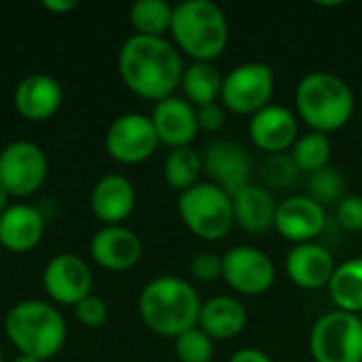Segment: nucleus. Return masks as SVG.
<instances>
[{
	"label": "nucleus",
	"instance_id": "f257e3e1",
	"mask_svg": "<svg viewBox=\"0 0 362 362\" xmlns=\"http://www.w3.org/2000/svg\"><path fill=\"white\" fill-rule=\"evenodd\" d=\"M117 68L125 87L151 102H161L180 87L185 62L165 36H129L117 55Z\"/></svg>",
	"mask_w": 362,
	"mask_h": 362
},
{
	"label": "nucleus",
	"instance_id": "f03ea898",
	"mask_svg": "<svg viewBox=\"0 0 362 362\" xmlns=\"http://www.w3.org/2000/svg\"><path fill=\"white\" fill-rule=\"evenodd\" d=\"M202 303L197 291L187 280L159 276L142 288L138 310L142 322L153 333L176 339L180 333L197 327Z\"/></svg>",
	"mask_w": 362,
	"mask_h": 362
},
{
	"label": "nucleus",
	"instance_id": "7ed1b4c3",
	"mask_svg": "<svg viewBox=\"0 0 362 362\" xmlns=\"http://www.w3.org/2000/svg\"><path fill=\"white\" fill-rule=\"evenodd\" d=\"M295 106L297 117L303 119L312 132L329 136L350 123L356 100L354 91L341 76L316 70L299 81L295 89Z\"/></svg>",
	"mask_w": 362,
	"mask_h": 362
},
{
	"label": "nucleus",
	"instance_id": "20e7f679",
	"mask_svg": "<svg viewBox=\"0 0 362 362\" xmlns=\"http://www.w3.org/2000/svg\"><path fill=\"white\" fill-rule=\"evenodd\" d=\"M170 34L176 49L193 62H214L229 45V21L210 0H185L174 4Z\"/></svg>",
	"mask_w": 362,
	"mask_h": 362
},
{
	"label": "nucleus",
	"instance_id": "39448f33",
	"mask_svg": "<svg viewBox=\"0 0 362 362\" xmlns=\"http://www.w3.org/2000/svg\"><path fill=\"white\" fill-rule=\"evenodd\" d=\"M4 333L19 354L45 362L64 348L68 327L55 305L28 299L15 303L6 312Z\"/></svg>",
	"mask_w": 362,
	"mask_h": 362
},
{
	"label": "nucleus",
	"instance_id": "423d86ee",
	"mask_svg": "<svg viewBox=\"0 0 362 362\" xmlns=\"http://www.w3.org/2000/svg\"><path fill=\"white\" fill-rule=\"evenodd\" d=\"M178 214L185 227L206 242H218L235 227L233 199L212 182H197L180 193Z\"/></svg>",
	"mask_w": 362,
	"mask_h": 362
},
{
	"label": "nucleus",
	"instance_id": "0eeeda50",
	"mask_svg": "<svg viewBox=\"0 0 362 362\" xmlns=\"http://www.w3.org/2000/svg\"><path fill=\"white\" fill-rule=\"evenodd\" d=\"M314 362H362V318L333 310L322 314L310 333Z\"/></svg>",
	"mask_w": 362,
	"mask_h": 362
},
{
	"label": "nucleus",
	"instance_id": "6e6552de",
	"mask_svg": "<svg viewBox=\"0 0 362 362\" xmlns=\"http://www.w3.org/2000/svg\"><path fill=\"white\" fill-rule=\"evenodd\" d=\"M276 72L265 62H246L231 68L223 78L221 104L233 115H257L272 104Z\"/></svg>",
	"mask_w": 362,
	"mask_h": 362
},
{
	"label": "nucleus",
	"instance_id": "1a4fd4ad",
	"mask_svg": "<svg viewBox=\"0 0 362 362\" xmlns=\"http://www.w3.org/2000/svg\"><path fill=\"white\" fill-rule=\"evenodd\" d=\"M49 174L45 151L30 140H15L0 151V187L11 197L36 193Z\"/></svg>",
	"mask_w": 362,
	"mask_h": 362
},
{
	"label": "nucleus",
	"instance_id": "9d476101",
	"mask_svg": "<svg viewBox=\"0 0 362 362\" xmlns=\"http://www.w3.org/2000/svg\"><path fill=\"white\" fill-rule=\"evenodd\" d=\"M104 144L115 161L136 165L146 161L157 151L159 138L148 115L125 112L108 125Z\"/></svg>",
	"mask_w": 362,
	"mask_h": 362
},
{
	"label": "nucleus",
	"instance_id": "9b49d317",
	"mask_svg": "<svg viewBox=\"0 0 362 362\" xmlns=\"http://www.w3.org/2000/svg\"><path fill=\"white\" fill-rule=\"evenodd\" d=\"M225 282L244 297L265 295L276 282V265L269 255L257 246H233L223 257Z\"/></svg>",
	"mask_w": 362,
	"mask_h": 362
},
{
	"label": "nucleus",
	"instance_id": "f8f14e48",
	"mask_svg": "<svg viewBox=\"0 0 362 362\" xmlns=\"http://www.w3.org/2000/svg\"><path fill=\"white\" fill-rule=\"evenodd\" d=\"M202 163L204 174L210 178V182L223 189L229 197L250 185L252 157L242 144L233 140L210 142L202 155Z\"/></svg>",
	"mask_w": 362,
	"mask_h": 362
},
{
	"label": "nucleus",
	"instance_id": "ddd939ff",
	"mask_svg": "<svg viewBox=\"0 0 362 362\" xmlns=\"http://www.w3.org/2000/svg\"><path fill=\"white\" fill-rule=\"evenodd\" d=\"M91 286L93 274L78 255L59 252L42 269V288L53 303L74 308L91 295Z\"/></svg>",
	"mask_w": 362,
	"mask_h": 362
},
{
	"label": "nucleus",
	"instance_id": "4468645a",
	"mask_svg": "<svg viewBox=\"0 0 362 362\" xmlns=\"http://www.w3.org/2000/svg\"><path fill=\"white\" fill-rule=\"evenodd\" d=\"M274 229H278L284 240L293 242V246L316 242L327 229V210L305 193L291 195L278 204Z\"/></svg>",
	"mask_w": 362,
	"mask_h": 362
},
{
	"label": "nucleus",
	"instance_id": "2eb2a0df",
	"mask_svg": "<svg viewBox=\"0 0 362 362\" xmlns=\"http://www.w3.org/2000/svg\"><path fill=\"white\" fill-rule=\"evenodd\" d=\"M299 117L280 104H269L250 117L248 136L252 144L269 155H282L293 148L299 138Z\"/></svg>",
	"mask_w": 362,
	"mask_h": 362
},
{
	"label": "nucleus",
	"instance_id": "dca6fc26",
	"mask_svg": "<svg viewBox=\"0 0 362 362\" xmlns=\"http://www.w3.org/2000/svg\"><path fill=\"white\" fill-rule=\"evenodd\" d=\"M151 121L157 132L159 144H165L170 148L191 146V142L199 134L197 110L180 95H170L157 102L151 112Z\"/></svg>",
	"mask_w": 362,
	"mask_h": 362
},
{
	"label": "nucleus",
	"instance_id": "f3484780",
	"mask_svg": "<svg viewBox=\"0 0 362 362\" xmlns=\"http://www.w3.org/2000/svg\"><path fill=\"white\" fill-rule=\"evenodd\" d=\"M89 252L100 267L108 272H127L142 259V242L132 229L123 225H108L93 233Z\"/></svg>",
	"mask_w": 362,
	"mask_h": 362
},
{
	"label": "nucleus",
	"instance_id": "a211bd4d",
	"mask_svg": "<svg viewBox=\"0 0 362 362\" xmlns=\"http://www.w3.org/2000/svg\"><path fill=\"white\" fill-rule=\"evenodd\" d=\"M284 269L295 286L303 291H318L329 286L337 269V263L322 244L308 242V244H295L288 250Z\"/></svg>",
	"mask_w": 362,
	"mask_h": 362
},
{
	"label": "nucleus",
	"instance_id": "6ab92c4d",
	"mask_svg": "<svg viewBox=\"0 0 362 362\" xmlns=\"http://www.w3.org/2000/svg\"><path fill=\"white\" fill-rule=\"evenodd\" d=\"M89 204L93 216L104 227L121 225L136 208V187L123 174H106L93 185Z\"/></svg>",
	"mask_w": 362,
	"mask_h": 362
},
{
	"label": "nucleus",
	"instance_id": "aec40b11",
	"mask_svg": "<svg viewBox=\"0 0 362 362\" xmlns=\"http://www.w3.org/2000/svg\"><path fill=\"white\" fill-rule=\"evenodd\" d=\"M64 102L62 85L49 74H30L19 81L13 93L15 110L28 121H47Z\"/></svg>",
	"mask_w": 362,
	"mask_h": 362
},
{
	"label": "nucleus",
	"instance_id": "412c9836",
	"mask_svg": "<svg viewBox=\"0 0 362 362\" xmlns=\"http://www.w3.org/2000/svg\"><path fill=\"white\" fill-rule=\"evenodd\" d=\"M45 235V216L28 204H11L0 216V246L11 252L34 250Z\"/></svg>",
	"mask_w": 362,
	"mask_h": 362
},
{
	"label": "nucleus",
	"instance_id": "4be33fe9",
	"mask_svg": "<svg viewBox=\"0 0 362 362\" xmlns=\"http://www.w3.org/2000/svg\"><path fill=\"white\" fill-rule=\"evenodd\" d=\"M248 322V312L244 303L229 295H216L202 303L197 327L212 341H227L238 337Z\"/></svg>",
	"mask_w": 362,
	"mask_h": 362
},
{
	"label": "nucleus",
	"instance_id": "5701e85b",
	"mask_svg": "<svg viewBox=\"0 0 362 362\" xmlns=\"http://www.w3.org/2000/svg\"><path fill=\"white\" fill-rule=\"evenodd\" d=\"M233 218L246 233H265L276 223L278 202L267 187L248 185L233 197Z\"/></svg>",
	"mask_w": 362,
	"mask_h": 362
},
{
	"label": "nucleus",
	"instance_id": "b1692460",
	"mask_svg": "<svg viewBox=\"0 0 362 362\" xmlns=\"http://www.w3.org/2000/svg\"><path fill=\"white\" fill-rule=\"evenodd\" d=\"M223 74L212 62H191L185 66L180 87L185 91V100L191 102L195 108L221 102L223 91Z\"/></svg>",
	"mask_w": 362,
	"mask_h": 362
},
{
	"label": "nucleus",
	"instance_id": "393cba45",
	"mask_svg": "<svg viewBox=\"0 0 362 362\" xmlns=\"http://www.w3.org/2000/svg\"><path fill=\"white\" fill-rule=\"evenodd\" d=\"M331 301L341 312L362 314V257L348 259L346 263L337 265L331 282H329Z\"/></svg>",
	"mask_w": 362,
	"mask_h": 362
},
{
	"label": "nucleus",
	"instance_id": "a878e982",
	"mask_svg": "<svg viewBox=\"0 0 362 362\" xmlns=\"http://www.w3.org/2000/svg\"><path fill=\"white\" fill-rule=\"evenodd\" d=\"M202 174H204L202 155L191 146L172 148L163 161V178L168 187L178 193H185L191 187H195Z\"/></svg>",
	"mask_w": 362,
	"mask_h": 362
},
{
	"label": "nucleus",
	"instance_id": "bb28decb",
	"mask_svg": "<svg viewBox=\"0 0 362 362\" xmlns=\"http://www.w3.org/2000/svg\"><path fill=\"white\" fill-rule=\"evenodd\" d=\"M174 6L165 0H138L129 8V21L140 36H159L172 28Z\"/></svg>",
	"mask_w": 362,
	"mask_h": 362
},
{
	"label": "nucleus",
	"instance_id": "cd10ccee",
	"mask_svg": "<svg viewBox=\"0 0 362 362\" xmlns=\"http://www.w3.org/2000/svg\"><path fill=\"white\" fill-rule=\"evenodd\" d=\"M331 151H333L331 138L327 134L310 129L308 134L297 138V142L291 148V157L299 168V172L316 174L327 165H331Z\"/></svg>",
	"mask_w": 362,
	"mask_h": 362
},
{
	"label": "nucleus",
	"instance_id": "c85d7f7f",
	"mask_svg": "<svg viewBox=\"0 0 362 362\" xmlns=\"http://www.w3.org/2000/svg\"><path fill=\"white\" fill-rule=\"evenodd\" d=\"M346 176L337 168L327 165L325 170L310 174L305 195L327 210V206H337L346 197Z\"/></svg>",
	"mask_w": 362,
	"mask_h": 362
},
{
	"label": "nucleus",
	"instance_id": "c756f323",
	"mask_svg": "<svg viewBox=\"0 0 362 362\" xmlns=\"http://www.w3.org/2000/svg\"><path fill=\"white\" fill-rule=\"evenodd\" d=\"M174 352L178 362H212L214 341L199 327H193L174 339Z\"/></svg>",
	"mask_w": 362,
	"mask_h": 362
},
{
	"label": "nucleus",
	"instance_id": "7c9ffc66",
	"mask_svg": "<svg viewBox=\"0 0 362 362\" xmlns=\"http://www.w3.org/2000/svg\"><path fill=\"white\" fill-rule=\"evenodd\" d=\"M299 176V168L295 165L291 153H282V155H272L265 165H263V178H265V187L272 191H286L297 182Z\"/></svg>",
	"mask_w": 362,
	"mask_h": 362
},
{
	"label": "nucleus",
	"instance_id": "2f4dec72",
	"mask_svg": "<svg viewBox=\"0 0 362 362\" xmlns=\"http://www.w3.org/2000/svg\"><path fill=\"white\" fill-rule=\"evenodd\" d=\"M74 316H76V320L83 327H87V329H100L106 322V318H108L106 301L102 297L89 295L81 303L74 305Z\"/></svg>",
	"mask_w": 362,
	"mask_h": 362
},
{
	"label": "nucleus",
	"instance_id": "473e14b6",
	"mask_svg": "<svg viewBox=\"0 0 362 362\" xmlns=\"http://www.w3.org/2000/svg\"><path fill=\"white\" fill-rule=\"evenodd\" d=\"M335 216L341 229L350 233L362 231V197L361 195H346L335 206Z\"/></svg>",
	"mask_w": 362,
	"mask_h": 362
},
{
	"label": "nucleus",
	"instance_id": "72a5a7b5",
	"mask_svg": "<svg viewBox=\"0 0 362 362\" xmlns=\"http://www.w3.org/2000/svg\"><path fill=\"white\" fill-rule=\"evenodd\" d=\"M191 274L199 282H214L223 278V257L216 252H197L191 259Z\"/></svg>",
	"mask_w": 362,
	"mask_h": 362
},
{
	"label": "nucleus",
	"instance_id": "f704fd0d",
	"mask_svg": "<svg viewBox=\"0 0 362 362\" xmlns=\"http://www.w3.org/2000/svg\"><path fill=\"white\" fill-rule=\"evenodd\" d=\"M197 110V125L199 132H208V134H216L225 127L227 123V108L221 102H212L206 106L195 108Z\"/></svg>",
	"mask_w": 362,
	"mask_h": 362
},
{
	"label": "nucleus",
	"instance_id": "c9c22d12",
	"mask_svg": "<svg viewBox=\"0 0 362 362\" xmlns=\"http://www.w3.org/2000/svg\"><path fill=\"white\" fill-rule=\"evenodd\" d=\"M229 362H274L272 361V356L267 354V352H263V350H259V348H242V350H238Z\"/></svg>",
	"mask_w": 362,
	"mask_h": 362
},
{
	"label": "nucleus",
	"instance_id": "e433bc0d",
	"mask_svg": "<svg viewBox=\"0 0 362 362\" xmlns=\"http://www.w3.org/2000/svg\"><path fill=\"white\" fill-rule=\"evenodd\" d=\"M76 0H42V6L51 13H68L76 8Z\"/></svg>",
	"mask_w": 362,
	"mask_h": 362
},
{
	"label": "nucleus",
	"instance_id": "4c0bfd02",
	"mask_svg": "<svg viewBox=\"0 0 362 362\" xmlns=\"http://www.w3.org/2000/svg\"><path fill=\"white\" fill-rule=\"evenodd\" d=\"M8 208H11V195L0 187V216H2Z\"/></svg>",
	"mask_w": 362,
	"mask_h": 362
},
{
	"label": "nucleus",
	"instance_id": "58836bf2",
	"mask_svg": "<svg viewBox=\"0 0 362 362\" xmlns=\"http://www.w3.org/2000/svg\"><path fill=\"white\" fill-rule=\"evenodd\" d=\"M11 362H42L38 361V358H32V356H23V354H19V356H15Z\"/></svg>",
	"mask_w": 362,
	"mask_h": 362
}]
</instances>
